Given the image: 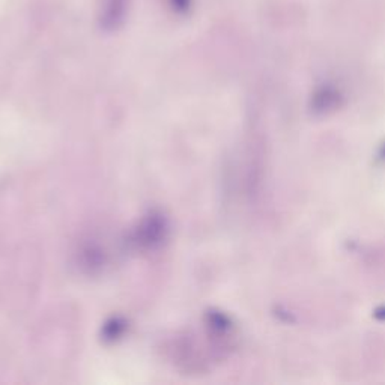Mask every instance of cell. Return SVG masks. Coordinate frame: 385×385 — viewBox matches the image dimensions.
<instances>
[{"mask_svg": "<svg viewBox=\"0 0 385 385\" xmlns=\"http://www.w3.org/2000/svg\"><path fill=\"white\" fill-rule=\"evenodd\" d=\"M167 232L169 225L163 214L152 211L139 223L132 239L140 248L154 250L164 243V239L167 238Z\"/></svg>", "mask_w": 385, "mask_h": 385, "instance_id": "6da1fadb", "label": "cell"}, {"mask_svg": "<svg viewBox=\"0 0 385 385\" xmlns=\"http://www.w3.org/2000/svg\"><path fill=\"white\" fill-rule=\"evenodd\" d=\"M128 8V0H103L101 26L107 31L118 29L123 22Z\"/></svg>", "mask_w": 385, "mask_h": 385, "instance_id": "7a4b0ae2", "label": "cell"}, {"mask_svg": "<svg viewBox=\"0 0 385 385\" xmlns=\"http://www.w3.org/2000/svg\"><path fill=\"white\" fill-rule=\"evenodd\" d=\"M176 11H187L191 5V0H170Z\"/></svg>", "mask_w": 385, "mask_h": 385, "instance_id": "277c9868", "label": "cell"}, {"mask_svg": "<svg viewBox=\"0 0 385 385\" xmlns=\"http://www.w3.org/2000/svg\"><path fill=\"white\" fill-rule=\"evenodd\" d=\"M125 330V322L121 319H112L109 324L104 327V339L107 340H114L122 336Z\"/></svg>", "mask_w": 385, "mask_h": 385, "instance_id": "3957f363", "label": "cell"}]
</instances>
